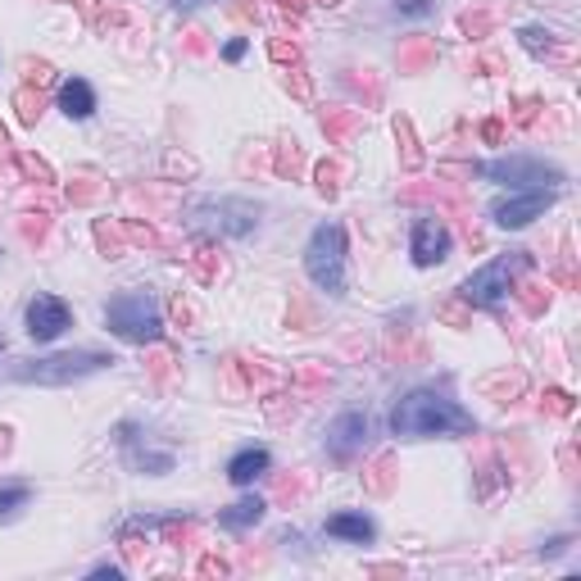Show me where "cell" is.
I'll use <instances>...</instances> for the list:
<instances>
[{"mask_svg": "<svg viewBox=\"0 0 581 581\" xmlns=\"http://www.w3.org/2000/svg\"><path fill=\"white\" fill-rule=\"evenodd\" d=\"M391 432L395 437H468L477 432V422L464 405H454L441 391H409L400 405L391 409Z\"/></svg>", "mask_w": 581, "mask_h": 581, "instance_id": "cell-1", "label": "cell"}, {"mask_svg": "<svg viewBox=\"0 0 581 581\" xmlns=\"http://www.w3.org/2000/svg\"><path fill=\"white\" fill-rule=\"evenodd\" d=\"M109 363L114 359L105 350H65V355H46V359H19L10 369V377L27 382V386H69L78 377L105 373Z\"/></svg>", "mask_w": 581, "mask_h": 581, "instance_id": "cell-2", "label": "cell"}, {"mask_svg": "<svg viewBox=\"0 0 581 581\" xmlns=\"http://www.w3.org/2000/svg\"><path fill=\"white\" fill-rule=\"evenodd\" d=\"M105 327L114 336H124V341H132V346H150V341H160V336H164V314H160L155 295H146V291H118L105 304Z\"/></svg>", "mask_w": 581, "mask_h": 581, "instance_id": "cell-3", "label": "cell"}, {"mask_svg": "<svg viewBox=\"0 0 581 581\" xmlns=\"http://www.w3.org/2000/svg\"><path fill=\"white\" fill-rule=\"evenodd\" d=\"M259 205L255 200H236V196H223V200H191L182 209V223L191 232H205V236H246L259 228Z\"/></svg>", "mask_w": 581, "mask_h": 581, "instance_id": "cell-4", "label": "cell"}, {"mask_svg": "<svg viewBox=\"0 0 581 581\" xmlns=\"http://www.w3.org/2000/svg\"><path fill=\"white\" fill-rule=\"evenodd\" d=\"M304 272L327 295H346V228L318 223L310 246H304Z\"/></svg>", "mask_w": 581, "mask_h": 581, "instance_id": "cell-5", "label": "cell"}, {"mask_svg": "<svg viewBox=\"0 0 581 581\" xmlns=\"http://www.w3.org/2000/svg\"><path fill=\"white\" fill-rule=\"evenodd\" d=\"M477 173L500 182V187H513V191H559L563 187V169L532 160V155H509V160L477 164Z\"/></svg>", "mask_w": 581, "mask_h": 581, "instance_id": "cell-6", "label": "cell"}, {"mask_svg": "<svg viewBox=\"0 0 581 581\" xmlns=\"http://www.w3.org/2000/svg\"><path fill=\"white\" fill-rule=\"evenodd\" d=\"M527 268V255L523 251H509L500 259H491L486 268H477L473 278L464 282V300L468 304H481V310H500V304L513 295V278Z\"/></svg>", "mask_w": 581, "mask_h": 581, "instance_id": "cell-7", "label": "cell"}, {"mask_svg": "<svg viewBox=\"0 0 581 581\" xmlns=\"http://www.w3.org/2000/svg\"><path fill=\"white\" fill-rule=\"evenodd\" d=\"M555 205V191H509L491 205V219L500 228H527L532 219H541V213Z\"/></svg>", "mask_w": 581, "mask_h": 581, "instance_id": "cell-8", "label": "cell"}, {"mask_svg": "<svg viewBox=\"0 0 581 581\" xmlns=\"http://www.w3.org/2000/svg\"><path fill=\"white\" fill-rule=\"evenodd\" d=\"M69 323H73V310L59 295H33V304H27V336L42 346L55 341Z\"/></svg>", "mask_w": 581, "mask_h": 581, "instance_id": "cell-9", "label": "cell"}, {"mask_svg": "<svg viewBox=\"0 0 581 581\" xmlns=\"http://www.w3.org/2000/svg\"><path fill=\"white\" fill-rule=\"evenodd\" d=\"M409 255L418 268H437L450 255V228L441 219H418L409 232Z\"/></svg>", "mask_w": 581, "mask_h": 581, "instance_id": "cell-10", "label": "cell"}, {"mask_svg": "<svg viewBox=\"0 0 581 581\" xmlns=\"http://www.w3.org/2000/svg\"><path fill=\"white\" fill-rule=\"evenodd\" d=\"M369 414H359V409H350V414H341L332 427H327V450H332V458H355L363 445H369Z\"/></svg>", "mask_w": 581, "mask_h": 581, "instance_id": "cell-11", "label": "cell"}, {"mask_svg": "<svg viewBox=\"0 0 581 581\" xmlns=\"http://www.w3.org/2000/svg\"><path fill=\"white\" fill-rule=\"evenodd\" d=\"M268 468H272V454H268V450H259V445H251V450L232 454V464H228V481H236V486H255L259 477H268Z\"/></svg>", "mask_w": 581, "mask_h": 581, "instance_id": "cell-12", "label": "cell"}, {"mask_svg": "<svg viewBox=\"0 0 581 581\" xmlns=\"http://www.w3.org/2000/svg\"><path fill=\"white\" fill-rule=\"evenodd\" d=\"M59 109H65L69 118H91V114H96V91H91V82L69 78L65 86H59Z\"/></svg>", "mask_w": 581, "mask_h": 581, "instance_id": "cell-13", "label": "cell"}, {"mask_svg": "<svg viewBox=\"0 0 581 581\" xmlns=\"http://www.w3.org/2000/svg\"><path fill=\"white\" fill-rule=\"evenodd\" d=\"M327 536H341V541H355V545H369V541L377 536V527H373L363 513H332V518H327Z\"/></svg>", "mask_w": 581, "mask_h": 581, "instance_id": "cell-14", "label": "cell"}, {"mask_svg": "<svg viewBox=\"0 0 581 581\" xmlns=\"http://www.w3.org/2000/svg\"><path fill=\"white\" fill-rule=\"evenodd\" d=\"M264 500L259 496H246V500H236L232 509H223L219 513V523L228 527V532H246V527H255V523H264Z\"/></svg>", "mask_w": 581, "mask_h": 581, "instance_id": "cell-15", "label": "cell"}, {"mask_svg": "<svg viewBox=\"0 0 581 581\" xmlns=\"http://www.w3.org/2000/svg\"><path fill=\"white\" fill-rule=\"evenodd\" d=\"M518 42H523L532 55H559L555 33H545V27H523V33H518Z\"/></svg>", "mask_w": 581, "mask_h": 581, "instance_id": "cell-16", "label": "cell"}, {"mask_svg": "<svg viewBox=\"0 0 581 581\" xmlns=\"http://www.w3.org/2000/svg\"><path fill=\"white\" fill-rule=\"evenodd\" d=\"M27 500H33V491H27V486H5V491H0V518H10Z\"/></svg>", "mask_w": 581, "mask_h": 581, "instance_id": "cell-17", "label": "cell"}, {"mask_svg": "<svg viewBox=\"0 0 581 581\" xmlns=\"http://www.w3.org/2000/svg\"><path fill=\"white\" fill-rule=\"evenodd\" d=\"M437 10V0H395V14H409V19H427Z\"/></svg>", "mask_w": 581, "mask_h": 581, "instance_id": "cell-18", "label": "cell"}, {"mask_svg": "<svg viewBox=\"0 0 581 581\" xmlns=\"http://www.w3.org/2000/svg\"><path fill=\"white\" fill-rule=\"evenodd\" d=\"M19 114H23V124H37V114H42V101H33V96H27V91H23V96H19Z\"/></svg>", "mask_w": 581, "mask_h": 581, "instance_id": "cell-19", "label": "cell"}, {"mask_svg": "<svg viewBox=\"0 0 581 581\" xmlns=\"http://www.w3.org/2000/svg\"><path fill=\"white\" fill-rule=\"evenodd\" d=\"M246 50H251V42H246V37H236V42H228V46H223V59H228V65H236V59L246 55Z\"/></svg>", "mask_w": 581, "mask_h": 581, "instance_id": "cell-20", "label": "cell"}, {"mask_svg": "<svg viewBox=\"0 0 581 581\" xmlns=\"http://www.w3.org/2000/svg\"><path fill=\"white\" fill-rule=\"evenodd\" d=\"M91 581H124V572H118V568H96V572H91Z\"/></svg>", "mask_w": 581, "mask_h": 581, "instance_id": "cell-21", "label": "cell"}, {"mask_svg": "<svg viewBox=\"0 0 581 581\" xmlns=\"http://www.w3.org/2000/svg\"><path fill=\"white\" fill-rule=\"evenodd\" d=\"M173 10H200V5H209V0H169Z\"/></svg>", "mask_w": 581, "mask_h": 581, "instance_id": "cell-22", "label": "cell"}, {"mask_svg": "<svg viewBox=\"0 0 581 581\" xmlns=\"http://www.w3.org/2000/svg\"><path fill=\"white\" fill-rule=\"evenodd\" d=\"M0 355H5V336H0Z\"/></svg>", "mask_w": 581, "mask_h": 581, "instance_id": "cell-23", "label": "cell"}]
</instances>
